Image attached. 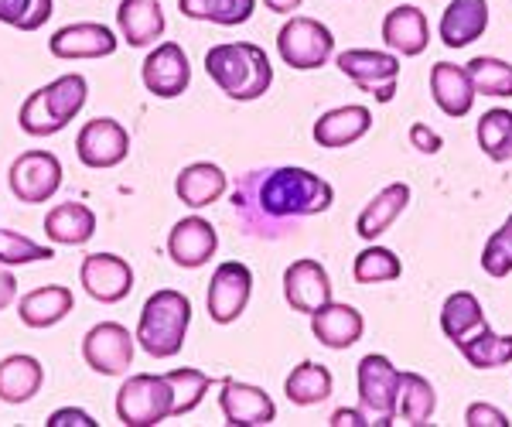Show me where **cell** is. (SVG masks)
Segmentation results:
<instances>
[{"mask_svg":"<svg viewBox=\"0 0 512 427\" xmlns=\"http://www.w3.org/2000/svg\"><path fill=\"white\" fill-rule=\"evenodd\" d=\"M117 45H120V38L99 21L65 24V28H59L52 38H48V52H52L55 59H65V62L106 59V55L117 52Z\"/></svg>","mask_w":512,"mask_h":427,"instance_id":"15","label":"cell"},{"mask_svg":"<svg viewBox=\"0 0 512 427\" xmlns=\"http://www.w3.org/2000/svg\"><path fill=\"white\" fill-rule=\"evenodd\" d=\"M284 393L294 407H315L321 400L332 397V373L321 363H301L287 376Z\"/></svg>","mask_w":512,"mask_h":427,"instance_id":"31","label":"cell"},{"mask_svg":"<svg viewBox=\"0 0 512 427\" xmlns=\"http://www.w3.org/2000/svg\"><path fill=\"white\" fill-rule=\"evenodd\" d=\"M14 298H18V281H14V274L7 270V264H0V311L11 308Z\"/></svg>","mask_w":512,"mask_h":427,"instance_id":"46","label":"cell"},{"mask_svg":"<svg viewBox=\"0 0 512 427\" xmlns=\"http://www.w3.org/2000/svg\"><path fill=\"white\" fill-rule=\"evenodd\" d=\"M383 41L400 55H424L431 45V28H427V14L414 4L393 7L383 18Z\"/></svg>","mask_w":512,"mask_h":427,"instance_id":"25","label":"cell"},{"mask_svg":"<svg viewBox=\"0 0 512 427\" xmlns=\"http://www.w3.org/2000/svg\"><path fill=\"white\" fill-rule=\"evenodd\" d=\"M355 383H359V410L366 414V421L390 427L400 404V369L379 352H369L355 366Z\"/></svg>","mask_w":512,"mask_h":427,"instance_id":"5","label":"cell"},{"mask_svg":"<svg viewBox=\"0 0 512 427\" xmlns=\"http://www.w3.org/2000/svg\"><path fill=\"white\" fill-rule=\"evenodd\" d=\"M140 79H144V89L158 100H175L188 89L192 82V65H188V55L178 41H161L154 45V52L147 55L144 65H140Z\"/></svg>","mask_w":512,"mask_h":427,"instance_id":"13","label":"cell"},{"mask_svg":"<svg viewBox=\"0 0 512 427\" xmlns=\"http://www.w3.org/2000/svg\"><path fill=\"white\" fill-rule=\"evenodd\" d=\"M468 76H472V86L478 96H512V65L502 59H492V55H478L465 65Z\"/></svg>","mask_w":512,"mask_h":427,"instance_id":"35","label":"cell"},{"mask_svg":"<svg viewBox=\"0 0 512 427\" xmlns=\"http://www.w3.org/2000/svg\"><path fill=\"white\" fill-rule=\"evenodd\" d=\"M335 65L342 76H349L355 86L373 93L379 103H390L396 96V76H400V59L390 52H376V48H349L338 52Z\"/></svg>","mask_w":512,"mask_h":427,"instance_id":"9","label":"cell"},{"mask_svg":"<svg viewBox=\"0 0 512 427\" xmlns=\"http://www.w3.org/2000/svg\"><path fill=\"white\" fill-rule=\"evenodd\" d=\"M45 387V366L28 352H14V356L0 359V400L11 407L35 400Z\"/></svg>","mask_w":512,"mask_h":427,"instance_id":"21","label":"cell"},{"mask_svg":"<svg viewBox=\"0 0 512 427\" xmlns=\"http://www.w3.org/2000/svg\"><path fill=\"white\" fill-rule=\"evenodd\" d=\"M229 188V178L219 164L209 161H195L188 168H181V175L175 178V195L181 199V205L188 209H205V205L219 202Z\"/></svg>","mask_w":512,"mask_h":427,"instance_id":"26","label":"cell"},{"mask_svg":"<svg viewBox=\"0 0 512 427\" xmlns=\"http://www.w3.org/2000/svg\"><path fill=\"white\" fill-rule=\"evenodd\" d=\"M458 352L468 359L475 369H499L512 363V335L492 332L489 325L482 332H475L472 339H461Z\"/></svg>","mask_w":512,"mask_h":427,"instance_id":"33","label":"cell"},{"mask_svg":"<svg viewBox=\"0 0 512 427\" xmlns=\"http://www.w3.org/2000/svg\"><path fill=\"white\" fill-rule=\"evenodd\" d=\"M205 72L236 103L260 100L274 86V65L253 41H226L205 52Z\"/></svg>","mask_w":512,"mask_h":427,"instance_id":"2","label":"cell"},{"mask_svg":"<svg viewBox=\"0 0 512 427\" xmlns=\"http://www.w3.org/2000/svg\"><path fill=\"white\" fill-rule=\"evenodd\" d=\"M410 141H414L417 151H424V154H437L444 147V141L427 127V123H414V127H410Z\"/></svg>","mask_w":512,"mask_h":427,"instance_id":"44","label":"cell"},{"mask_svg":"<svg viewBox=\"0 0 512 427\" xmlns=\"http://www.w3.org/2000/svg\"><path fill=\"white\" fill-rule=\"evenodd\" d=\"M512 137V110H489L478 120V147L495 161L499 147Z\"/></svg>","mask_w":512,"mask_h":427,"instance_id":"41","label":"cell"},{"mask_svg":"<svg viewBox=\"0 0 512 427\" xmlns=\"http://www.w3.org/2000/svg\"><path fill=\"white\" fill-rule=\"evenodd\" d=\"M485 325H489V322H485V311H482V305H478V298L472 291H458V294H451V298L444 301L441 332L448 335L454 346H458L461 339H472V335L482 332Z\"/></svg>","mask_w":512,"mask_h":427,"instance_id":"30","label":"cell"},{"mask_svg":"<svg viewBox=\"0 0 512 427\" xmlns=\"http://www.w3.org/2000/svg\"><path fill=\"white\" fill-rule=\"evenodd\" d=\"M369 127H373V113H369L366 106L352 103V106H338V110L321 113L311 134H315L318 147L335 151V147H349L355 141H362V137L369 134Z\"/></svg>","mask_w":512,"mask_h":427,"instance_id":"20","label":"cell"},{"mask_svg":"<svg viewBox=\"0 0 512 427\" xmlns=\"http://www.w3.org/2000/svg\"><path fill=\"white\" fill-rule=\"evenodd\" d=\"M352 274L359 284H390L403 274V264L386 246H366V250L355 257Z\"/></svg>","mask_w":512,"mask_h":427,"instance_id":"36","label":"cell"},{"mask_svg":"<svg viewBox=\"0 0 512 427\" xmlns=\"http://www.w3.org/2000/svg\"><path fill=\"white\" fill-rule=\"evenodd\" d=\"M178 11L192 21H212L222 28L246 24L256 11V0H178Z\"/></svg>","mask_w":512,"mask_h":427,"instance_id":"34","label":"cell"},{"mask_svg":"<svg viewBox=\"0 0 512 427\" xmlns=\"http://www.w3.org/2000/svg\"><path fill=\"white\" fill-rule=\"evenodd\" d=\"M76 308V294L65 284H48V287H35L18 301V318L28 328H52L59 325L62 318L72 315Z\"/></svg>","mask_w":512,"mask_h":427,"instance_id":"24","label":"cell"},{"mask_svg":"<svg viewBox=\"0 0 512 427\" xmlns=\"http://www.w3.org/2000/svg\"><path fill=\"white\" fill-rule=\"evenodd\" d=\"M171 410H175V393L168 376L137 373L117 393V417L123 427H158L168 421Z\"/></svg>","mask_w":512,"mask_h":427,"instance_id":"6","label":"cell"},{"mask_svg":"<svg viewBox=\"0 0 512 427\" xmlns=\"http://www.w3.org/2000/svg\"><path fill=\"white\" fill-rule=\"evenodd\" d=\"M7 188L24 205L55 199V192L62 188V161L52 151H24L7 168Z\"/></svg>","mask_w":512,"mask_h":427,"instance_id":"8","label":"cell"},{"mask_svg":"<svg viewBox=\"0 0 512 427\" xmlns=\"http://www.w3.org/2000/svg\"><path fill=\"white\" fill-rule=\"evenodd\" d=\"M437 393L420 373H400V404H396V417L407 421L410 427H420L434 417Z\"/></svg>","mask_w":512,"mask_h":427,"instance_id":"32","label":"cell"},{"mask_svg":"<svg viewBox=\"0 0 512 427\" xmlns=\"http://www.w3.org/2000/svg\"><path fill=\"white\" fill-rule=\"evenodd\" d=\"M55 250L45 243H35L31 236L18 233V229H0V264L7 267H24L38 264V260H52Z\"/></svg>","mask_w":512,"mask_h":427,"instance_id":"38","label":"cell"},{"mask_svg":"<svg viewBox=\"0 0 512 427\" xmlns=\"http://www.w3.org/2000/svg\"><path fill=\"white\" fill-rule=\"evenodd\" d=\"M253 294V274L239 260H226L216 267L209 281V294H205V305H209V318L216 325H233L239 315L250 305Z\"/></svg>","mask_w":512,"mask_h":427,"instance_id":"12","label":"cell"},{"mask_svg":"<svg viewBox=\"0 0 512 427\" xmlns=\"http://www.w3.org/2000/svg\"><path fill=\"white\" fill-rule=\"evenodd\" d=\"M489 28V0H451L441 18V41L448 48H465Z\"/></svg>","mask_w":512,"mask_h":427,"instance_id":"27","label":"cell"},{"mask_svg":"<svg viewBox=\"0 0 512 427\" xmlns=\"http://www.w3.org/2000/svg\"><path fill=\"white\" fill-rule=\"evenodd\" d=\"M79 281L99 305H117L134 291V267L117 253H89L79 267Z\"/></svg>","mask_w":512,"mask_h":427,"instance_id":"14","label":"cell"},{"mask_svg":"<svg viewBox=\"0 0 512 427\" xmlns=\"http://www.w3.org/2000/svg\"><path fill=\"white\" fill-rule=\"evenodd\" d=\"M431 96H434L437 110L461 120L472 113V103L478 93L472 86L468 69H461V65H454V62H437L431 69Z\"/></svg>","mask_w":512,"mask_h":427,"instance_id":"19","label":"cell"},{"mask_svg":"<svg viewBox=\"0 0 512 427\" xmlns=\"http://www.w3.org/2000/svg\"><path fill=\"white\" fill-rule=\"evenodd\" d=\"M137 339L120 322H99L82 339V359L99 376H123L134 363Z\"/></svg>","mask_w":512,"mask_h":427,"instance_id":"10","label":"cell"},{"mask_svg":"<svg viewBox=\"0 0 512 427\" xmlns=\"http://www.w3.org/2000/svg\"><path fill=\"white\" fill-rule=\"evenodd\" d=\"M407 205H410V185H403V182L386 185L383 192H379L376 199L359 212V219H355V233H359L362 240H376V236H383L386 229L400 219V212L407 209Z\"/></svg>","mask_w":512,"mask_h":427,"instance_id":"29","label":"cell"},{"mask_svg":"<svg viewBox=\"0 0 512 427\" xmlns=\"http://www.w3.org/2000/svg\"><path fill=\"white\" fill-rule=\"evenodd\" d=\"M332 427H366V414H362L359 407H338L332 414V421H328Z\"/></svg>","mask_w":512,"mask_h":427,"instance_id":"45","label":"cell"},{"mask_svg":"<svg viewBox=\"0 0 512 427\" xmlns=\"http://www.w3.org/2000/svg\"><path fill=\"white\" fill-rule=\"evenodd\" d=\"M52 18V0H0V24L18 31H38Z\"/></svg>","mask_w":512,"mask_h":427,"instance_id":"39","label":"cell"},{"mask_svg":"<svg viewBox=\"0 0 512 427\" xmlns=\"http://www.w3.org/2000/svg\"><path fill=\"white\" fill-rule=\"evenodd\" d=\"M96 233V212L82 202H62L45 216V236L55 246H86Z\"/></svg>","mask_w":512,"mask_h":427,"instance_id":"28","label":"cell"},{"mask_svg":"<svg viewBox=\"0 0 512 427\" xmlns=\"http://www.w3.org/2000/svg\"><path fill=\"white\" fill-rule=\"evenodd\" d=\"M188 325H192V301L181 291L164 287L144 301L134 339L151 359H171L185 349Z\"/></svg>","mask_w":512,"mask_h":427,"instance_id":"4","label":"cell"},{"mask_svg":"<svg viewBox=\"0 0 512 427\" xmlns=\"http://www.w3.org/2000/svg\"><path fill=\"white\" fill-rule=\"evenodd\" d=\"M495 161H512V137H509L506 144L499 147V154H495Z\"/></svg>","mask_w":512,"mask_h":427,"instance_id":"48","label":"cell"},{"mask_svg":"<svg viewBox=\"0 0 512 427\" xmlns=\"http://www.w3.org/2000/svg\"><path fill=\"white\" fill-rule=\"evenodd\" d=\"M86 100H89L86 76L65 72V76L48 82V86L28 93V100L21 103V113H18V127L28 137H55L59 130H65L79 117Z\"/></svg>","mask_w":512,"mask_h":427,"instance_id":"3","label":"cell"},{"mask_svg":"<svg viewBox=\"0 0 512 427\" xmlns=\"http://www.w3.org/2000/svg\"><path fill=\"white\" fill-rule=\"evenodd\" d=\"M164 376H168L171 393H175V410H171V417L192 414L212 387V380L202 373V369H171V373H164Z\"/></svg>","mask_w":512,"mask_h":427,"instance_id":"37","label":"cell"},{"mask_svg":"<svg viewBox=\"0 0 512 427\" xmlns=\"http://www.w3.org/2000/svg\"><path fill=\"white\" fill-rule=\"evenodd\" d=\"M284 298L301 315H315L321 305L332 301V277L318 260L304 257L284 270Z\"/></svg>","mask_w":512,"mask_h":427,"instance_id":"17","label":"cell"},{"mask_svg":"<svg viewBox=\"0 0 512 427\" xmlns=\"http://www.w3.org/2000/svg\"><path fill=\"white\" fill-rule=\"evenodd\" d=\"M465 424L468 427H509L512 421L492 404H472L465 410Z\"/></svg>","mask_w":512,"mask_h":427,"instance_id":"42","label":"cell"},{"mask_svg":"<svg viewBox=\"0 0 512 427\" xmlns=\"http://www.w3.org/2000/svg\"><path fill=\"white\" fill-rule=\"evenodd\" d=\"M76 154L86 168L93 171H110L117 164L127 161L130 154V134L120 120L113 117H96L76 134Z\"/></svg>","mask_w":512,"mask_h":427,"instance_id":"11","label":"cell"},{"mask_svg":"<svg viewBox=\"0 0 512 427\" xmlns=\"http://www.w3.org/2000/svg\"><path fill=\"white\" fill-rule=\"evenodd\" d=\"M335 202V188L308 168H274L253 171L236 188L233 205L246 209L253 205L263 223H287V219L321 216Z\"/></svg>","mask_w":512,"mask_h":427,"instance_id":"1","label":"cell"},{"mask_svg":"<svg viewBox=\"0 0 512 427\" xmlns=\"http://www.w3.org/2000/svg\"><path fill=\"white\" fill-rule=\"evenodd\" d=\"M482 270L489 277H506L512 274V216L506 219V226L495 229L482 250Z\"/></svg>","mask_w":512,"mask_h":427,"instance_id":"40","label":"cell"},{"mask_svg":"<svg viewBox=\"0 0 512 427\" xmlns=\"http://www.w3.org/2000/svg\"><path fill=\"white\" fill-rule=\"evenodd\" d=\"M277 52L284 65H291L297 72H311L332 59L335 35L328 31V24L315 18H291L277 31Z\"/></svg>","mask_w":512,"mask_h":427,"instance_id":"7","label":"cell"},{"mask_svg":"<svg viewBox=\"0 0 512 427\" xmlns=\"http://www.w3.org/2000/svg\"><path fill=\"white\" fill-rule=\"evenodd\" d=\"M117 28L130 48H151L164 35V7L158 0H120Z\"/></svg>","mask_w":512,"mask_h":427,"instance_id":"22","label":"cell"},{"mask_svg":"<svg viewBox=\"0 0 512 427\" xmlns=\"http://www.w3.org/2000/svg\"><path fill=\"white\" fill-rule=\"evenodd\" d=\"M263 4H267V11H274V14H291L304 4V0H263Z\"/></svg>","mask_w":512,"mask_h":427,"instance_id":"47","label":"cell"},{"mask_svg":"<svg viewBox=\"0 0 512 427\" xmlns=\"http://www.w3.org/2000/svg\"><path fill=\"white\" fill-rule=\"evenodd\" d=\"M216 250H219V233H216V226L202 216L181 219L168 236V257L185 270L205 267L216 257Z\"/></svg>","mask_w":512,"mask_h":427,"instance_id":"18","label":"cell"},{"mask_svg":"<svg viewBox=\"0 0 512 427\" xmlns=\"http://www.w3.org/2000/svg\"><path fill=\"white\" fill-rule=\"evenodd\" d=\"M311 332L325 349H349L362 339L366 332V322L352 305H338V301H328L321 305L315 315H311Z\"/></svg>","mask_w":512,"mask_h":427,"instance_id":"23","label":"cell"},{"mask_svg":"<svg viewBox=\"0 0 512 427\" xmlns=\"http://www.w3.org/2000/svg\"><path fill=\"white\" fill-rule=\"evenodd\" d=\"M219 407L226 424L233 427H267L277 421V404L270 400L267 390L253 387V383L222 380Z\"/></svg>","mask_w":512,"mask_h":427,"instance_id":"16","label":"cell"},{"mask_svg":"<svg viewBox=\"0 0 512 427\" xmlns=\"http://www.w3.org/2000/svg\"><path fill=\"white\" fill-rule=\"evenodd\" d=\"M48 427H96V421L79 407H62L48 417Z\"/></svg>","mask_w":512,"mask_h":427,"instance_id":"43","label":"cell"}]
</instances>
